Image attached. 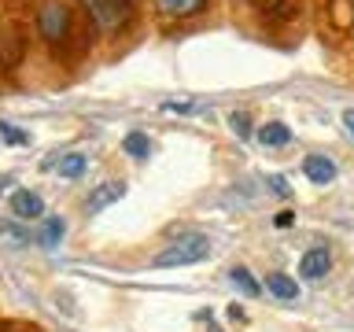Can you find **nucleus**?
<instances>
[{"label": "nucleus", "instance_id": "dca6fc26", "mask_svg": "<svg viewBox=\"0 0 354 332\" xmlns=\"http://www.w3.org/2000/svg\"><path fill=\"white\" fill-rule=\"evenodd\" d=\"M0 133H4V137H8L11 144H22V140H26V133H19V129H11V126H8V122H0Z\"/></svg>", "mask_w": 354, "mask_h": 332}, {"label": "nucleus", "instance_id": "4468645a", "mask_svg": "<svg viewBox=\"0 0 354 332\" xmlns=\"http://www.w3.org/2000/svg\"><path fill=\"white\" fill-rule=\"evenodd\" d=\"M63 232H66V221L63 218H48V221H44V229H41V243H44V248H55V243L63 240Z\"/></svg>", "mask_w": 354, "mask_h": 332}, {"label": "nucleus", "instance_id": "1a4fd4ad", "mask_svg": "<svg viewBox=\"0 0 354 332\" xmlns=\"http://www.w3.org/2000/svg\"><path fill=\"white\" fill-rule=\"evenodd\" d=\"M259 140L266 144V148H281V144L292 140V129H288L284 122H266V126L259 129Z\"/></svg>", "mask_w": 354, "mask_h": 332}, {"label": "nucleus", "instance_id": "20e7f679", "mask_svg": "<svg viewBox=\"0 0 354 332\" xmlns=\"http://www.w3.org/2000/svg\"><path fill=\"white\" fill-rule=\"evenodd\" d=\"M122 196H126V181H100L85 199V214H100V210H107L111 203H118Z\"/></svg>", "mask_w": 354, "mask_h": 332}, {"label": "nucleus", "instance_id": "f3484780", "mask_svg": "<svg viewBox=\"0 0 354 332\" xmlns=\"http://www.w3.org/2000/svg\"><path fill=\"white\" fill-rule=\"evenodd\" d=\"M270 185H273V192H277V196H288V185H284V177H273Z\"/></svg>", "mask_w": 354, "mask_h": 332}, {"label": "nucleus", "instance_id": "0eeeda50", "mask_svg": "<svg viewBox=\"0 0 354 332\" xmlns=\"http://www.w3.org/2000/svg\"><path fill=\"white\" fill-rule=\"evenodd\" d=\"M303 174H306L314 185H328L332 177H336V163H332L328 155H306V163H303Z\"/></svg>", "mask_w": 354, "mask_h": 332}, {"label": "nucleus", "instance_id": "2eb2a0df", "mask_svg": "<svg viewBox=\"0 0 354 332\" xmlns=\"http://www.w3.org/2000/svg\"><path fill=\"white\" fill-rule=\"evenodd\" d=\"M229 126L236 129L240 137H251V126H248V115H243V111H240V115H232V118H229Z\"/></svg>", "mask_w": 354, "mask_h": 332}, {"label": "nucleus", "instance_id": "6e6552de", "mask_svg": "<svg viewBox=\"0 0 354 332\" xmlns=\"http://www.w3.org/2000/svg\"><path fill=\"white\" fill-rule=\"evenodd\" d=\"M155 8L170 19H192L207 8V0H155Z\"/></svg>", "mask_w": 354, "mask_h": 332}, {"label": "nucleus", "instance_id": "39448f33", "mask_svg": "<svg viewBox=\"0 0 354 332\" xmlns=\"http://www.w3.org/2000/svg\"><path fill=\"white\" fill-rule=\"evenodd\" d=\"M11 214L22 221H37V218H44V199L37 192H30V188H19L11 196Z\"/></svg>", "mask_w": 354, "mask_h": 332}, {"label": "nucleus", "instance_id": "f257e3e1", "mask_svg": "<svg viewBox=\"0 0 354 332\" xmlns=\"http://www.w3.org/2000/svg\"><path fill=\"white\" fill-rule=\"evenodd\" d=\"M210 255V237L203 232H185V237H177L174 243H166V248L151 259L155 270H174V266H192V262H203Z\"/></svg>", "mask_w": 354, "mask_h": 332}, {"label": "nucleus", "instance_id": "9b49d317", "mask_svg": "<svg viewBox=\"0 0 354 332\" xmlns=\"http://www.w3.org/2000/svg\"><path fill=\"white\" fill-rule=\"evenodd\" d=\"M266 288H270L277 299H299V284L292 281V277H284V273H270L266 277Z\"/></svg>", "mask_w": 354, "mask_h": 332}, {"label": "nucleus", "instance_id": "7ed1b4c3", "mask_svg": "<svg viewBox=\"0 0 354 332\" xmlns=\"http://www.w3.org/2000/svg\"><path fill=\"white\" fill-rule=\"evenodd\" d=\"M88 19L96 22L100 30H122L129 22V11H133V0H82Z\"/></svg>", "mask_w": 354, "mask_h": 332}, {"label": "nucleus", "instance_id": "ddd939ff", "mask_svg": "<svg viewBox=\"0 0 354 332\" xmlns=\"http://www.w3.org/2000/svg\"><path fill=\"white\" fill-rule=\"evenodd\" d=\"M85 155H77V151H71V155H63L59 163H55V170H59V177H82L85 174Z\"/></svg>", "mask_w": 354, "mask_h": 332}, {"label": "nucleus", "instance_id": "9d476101", "mask_svg": "<svg viewBox=\"0 0 354 332\" xmlns=\"http://www.w3.org/2000/svg\"><path fill=\"white\" fill-rule=\"evenodd\" d=\"M122 151H126L129 159L140 163V159H148V155H151V140L144 137L140 129H133V133H126V140H122Z\"/></svg>", "mask_w": 354, "mask_h": 332}, {"label": "nucleus", "instance_id": "f03ea898", "mask_svg": "<svg viewBox=\"0 0 354 332\" xmlns=\"http://www.w3.org/2000/svg\"><path fill=\"white\" fill-rule=\"evenodd\" d=\"M37 33L48 44H59L71 37V8L59 4V0H48V4H41L37 11Z\"/></svg>", "mask_w": 354, "mask_h": 332}, {"label": "nucleus", "instance_id": "f8f14e48", "mask_svg": "<svg viewBox=\"0 0 354 332\" xmlns=\"http://www.w3.org/2000/svg\"><path fill=\"white\" fill-rule=\"evenodd\" d=\"M229 281L236 284V288H240V292L248 295V299H254V295L262 292V288H259V281H254V277H251L248 270H243V266H232V270H229Z\"/></svg>", "mask_w": 354, "mask_h": 332}, {"label": "nucleus", "instance_id": "a211bd4d", "mask_svg": "<svg viewBox=\"0 0 354 332\" xmlns=\"http://www.w3.org/2000/svg\"><path fill=\"white\" fill-rule=\"evenodd\" d=\"M343 126H347V133L354 137V111H347V115H343Z\"/></svg>", "mask_w": 354, "mask_h": 332}, {"label": "nucleus", "instance_id": "423d86ee", "mask_svg": "<svg viewBox=\"0 0 354 332\" xmlns=\"http://www.w3.org/2000/svg\"><path fill=\"white\" fill-rule=\"evenodd\" d=\"M332 270V251L328 248H314L303 255V262H299V273L306 277V281H321Z\"/></svg>", "mask_w": 354, "mask_h": 332}]
</instances>
